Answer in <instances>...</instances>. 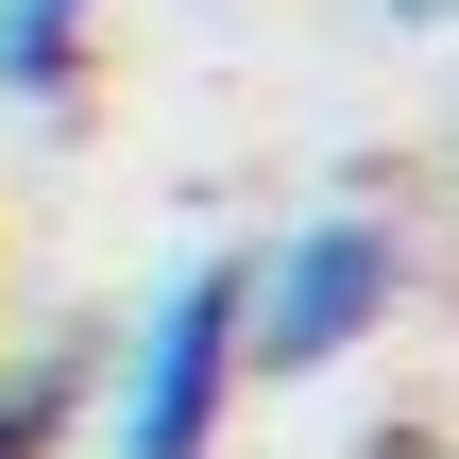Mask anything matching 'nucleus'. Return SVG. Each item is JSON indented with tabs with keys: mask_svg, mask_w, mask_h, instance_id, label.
Wrapping results in <instances>:
<instances>
[{
	"mask_svg": "<svg viewBox=\"0 0 459 459\" xmlns=\"http://www.w3.org/2000/svg\"><path fill=\"white\" fill-rule=\"evenodd\" d=\"M392 307H409V238L375 204H307L273 255H238V392L341 375L358 341H392Z\"/></svg>",
	"mask_w": 459,
	"mask_h": 459,
	"instance_id": "nucleus-1",
	"label": "nucleus"
},
{
	"mask_svg": "<svg viewBox=\"0 0 459 459\" xmlns=\"http://www.w3.org/2000/svg\"><path fill=\"white\" fill-rule=\"evenodd\" d=\"M221 426H238V255H170L119 324L102 459H221Z\"/></svg>",
	"mask_w": 459,
	"mask_h": 459,
	"instance_id": "nucleus-2",
	"label": "nucleus"
},
{
	"mask_svg": "<svg viewBox=\"0 0 459 459\" xmlns=\"http://www.w3.org/2000/svg\"><path fill=\"white\" fill-rule=\"evenodd\" d=\"M85 34H102V0H0V102H51L85 68Z\"/></svg>",
	"mask_w": 459,
	"mask_h": 459,
	"instance_id": "nucleus-3",
	"label": "nucleus"
},
{
	"mask_svg": "<svg viewBox=\"0 0 459 459\" xmlns=\"http://www.w3.org/2000/svg\"><path fill=\"white\" fill-rule=\"evenodd\" d=\"M51 409H68V358H34V375H0V459L51 443Z\"/></svg>",
	"mask_w": 459,
	"mask_h": 459,
	"instance_id": "nucleus-4",
	"label": "nucleus"
}]
</instances>
